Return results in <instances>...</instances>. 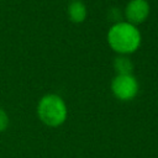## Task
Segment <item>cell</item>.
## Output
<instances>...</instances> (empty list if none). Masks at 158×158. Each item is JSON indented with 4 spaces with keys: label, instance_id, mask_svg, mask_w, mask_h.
<instances>
[{
    "label": "cell",
    "instance_id": "obj_1",
    "mask_svg": "<svg viewBox=\"0 0 158 158\" xmlns=\"http://www.w3.org/2000/svg\"><path fill=\"white\" fill-rule=\"evenodd\" d=\"M106 41L115 53L128 56L139 48L142 43V35L137 26L127 21H118L109 28Z\"/></svg>",
    "mask_w": 158,
    "mask_h": 158
},
{
    "label": "cell",
    "instance_id": "obj_2",
    "mask_svg": "<svg viewBox=\"0 0 158 158\" xmlns=\"http://www.w3.org/2000/svg\"><path fill=\"white\" fill-rule=\"evenodd\" d=\"M37 116L48 127L62 126L68 117V107L64 99L58 94H46L37 102Z\"/></svg>",
    "mask_w": 158,
    "mask_h": 158
},
{
    "label": "cell",
    "instance_id": "obj_3",
    "mask_svg": "<svg viewBox=\"0 0 158 158\" xmlns=\"http://www.w3.org/2000/svg\"><path fill=\"white\" fill-rule=\"evenodd\" d=\"M112 95L121 101L135 99L139 90V84L133 74H116L110 84Z\"/></svg>",
    "mask_w": 158,
    "mask_h": 158
},
{
    "label": "cell",
    "instance_id": "obj_4",
    "mask_svg": "<svg viewBox=\"0 0 158 158\" xmlns=\"http://www.w3.org/2000/svg\"><path fill=\"white\" fill-rule=\"evenodd\" d=\"M151 12V6L147 0H130L125 6V17L126 21L137 26L143 23Z\"/></svg>",
    "mask_w": 158,
    "mask_h": 158
},
{
    "label": "cell",
    "instance_id": "obj_5",
    "mask_svg": "<svg viewBox=\"0 0 158 158\" xmlns=\"http://www.w3.org/2000/svg\"><path fill=\"white\" fill-rule=\"evenodd\" d=\"M67 15H68V19L73 23L84 22L88 16V10H86L85 4L80 0L70 1L68 5V9H67Z\"/></svg>",
    "mask_w": 158,
    "mask_h": 158
},
{
    "label": "cell",
    "instance_id": "obj_6",
    "mask_svg": "<svg viewBox=\"0 0 158 158\" xmlns=\"http://www.w3.org/2000/svg\"><path fill=\"white\" fill-rule=\"evenodd\" d=\"M114 69L117 74H132L133 63L128 56L117 54V57L114 59Z\"/></svg>",
    "mask_w": 158,
    "mask_h": 158
},
{
    "label": "cell",
    "instance_id": "obj_7",
    "mask_svg": "<svg viewBox=\"0 0 158 158\" xmlns=\"http://www.w3.org/2000/svg\"><path fill=\"white\" fill-rule=\"evenodd\" d=\"M9 123H10V120H9L6 111L0 107V132L5 131L9 127Z\"/></svg>",
    "mask_w": 158,
    "mask_h": 158
},
{
    "label": "cell",
    "instance_id": "obj_8",
    "mask_svg": "<svg viewBox=\"0 0 158 158\" xmlns=\"http://www.w3.org/2000/svg\"><path fill=\"white\" fill-rule=\"evenodd\" d=\"M69 1H74V0H69Z\"/></svg>",
    "mask_w": 158,
    "mask_h": 158
}]
</instances>
